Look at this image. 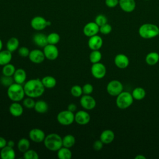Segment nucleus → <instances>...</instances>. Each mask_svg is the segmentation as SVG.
<instances>
[{"label":"nucleus","mask_w":159,"mask_h":159,"mask_svg":"<svg viewBox=\"0 0 159 159\" xmlns=\"http://www.w3.org/2000/svg\"><path fill=\"white\" fill-rule=\"evenodd\" d=\"M23 86L25 95L34 99L42 96L45 89L42 80L39 78L28 80L25 82Z\"/></svg>","instance_id":"1"},{"label":"nucleus","mask_w":159,"mask_h":159,"mask_svg":"<svg viewBox=\"0 0 159 159\" xmlns=\"http://www.w3.org/2000/svg\"><path fill=\"white\" fill-rule=\"evenodd\" d=\"M45 147L52 152H57L62 146V138L56 133H51L45 136L43 140Z\"/></svg>","instance_id":"2"},{"label":"nucleus","mask_w":159,"mask_h":159,"mask_svg":"<svg viewBox=\"0 0 159 159\" xmlns=\"http://www.w3.org/2000/svg\"><path fill=\"white\" fill-rule=\"evenodd\" d=\"M7 94L8 98L13 102L22 101L25 95L23 85L15 82L7 88Z\"/></svg>","instance_id":"3"},{"label":"nucleus","mask_w":159,"mask_h":159,"mask_svg":"<svg viewBox=\"0 0 159 159\" xmlns=\"http://www.w3.org/2000/svg\"><path fill=\"white\" fill-rule=\"evenodd\" d=\"M139 34L143 39H152L159 35V28L155 24L145 23L139 27Z\"/></svg>","instance_id":"4"},{"label":"nucleus","mask_w":159,"mask_h":159,"mask_svg":"<svg viewBox=\"0 0 159 159\" xmlns=\"http://www.w3.org/2000/svg\"><path fill=\"white\" fill-rule=\"evenodd\" d=\"M134 99L132 93L128 91H122L117 96L116 103L119 109H125L132 105Z\"/></svg>","instance_id":"5"},{"label":"nucleus","mask_w":159,"mask_h":159,"mask_svg":"<svg viewBox=\"0 0 159 159\" xmlns=\"http://www.w3.org/2000/svg\"><path fill=\"white\" fill-rule=\"evenodd\" d=\"M57 121L62 125H70L75 121V114L68 109L60 112L57 116Z\"/></svg>","instance_id":"6"},{"label":"nucleus","mask_w":159,"mask_h":159,"mask_svg":"<svg viewBox=\"0 0 159 159\" xmlns=\"http://www.w3.org/2000/svg\"><path fill=\"white\" fill-rule=\"evenodd\" d=\"M123 84L118 80H114L108 83L106 90L108 94L112 96H117L123 91Z\"/></svg>","instance_id":"7"},{"label":"nucleus","mask_w":159,"mask_h":159,"mask_svg":"<svg viewBox=\"0 0 159 159\" xmlns=\"http://www.w3.org/2000/svg\"><path fill=\"white\" fill-rule=\"evenodd\" d=\"M92 75L96 79L104 78L106 74V68L105 65L100 62L93 63L91 68Z\"/></svg>","instance_id":"8"},{"label":"nucleus","mask_w":159,"mask_h":159,"mask_svg":"<svg viewBox=\"0 0 159 159\" xmlns=\"http://www.w3.org/2000/svg\"><path fill=\"white\" fill-rule=\"evenodd\" d=\"M80 103L81 107L86 110H92L96 105L94 98L90 94H84L81 96Z\"/></svg>","instance_id":"9"},{"label":"nucleus","mask_w":159,"mask_h":159,"mask_svg":"<svg viewBox=\"0 0 159 159\" xmlns=\"http://www.w3.org/2000/svg\"><path fill=\"white\" fill-rule=\"evenodd\" d=\"M43 53L46 58L49 60H56L59 55V52L57 47L55 45L47 44L43 47Z\"/></svg>","instance_id":"10"},{"label":"nucleus","mask_w":159,"mask_h":159,"mask_svg":"<svg viewBox=\"0 0 159 159\" xmlns=\"http://www.w3.org/2000/svg\"><path fill=\"white\" fill-rule=\"evenodd\" d=\"M30 25L34 30L40 31L48 26V20L42 16H35L32 19Z\"/></svg>","instance_id":"11"},{"label":"nucleus","mask_w":159,"mask_h":159,"mask_svg":"<svg viewBox=\"0 0 159 159\" xmlns=\"http://www.w3.org/2000/svg\"><path fill=\"white\" fill-rule=\"evenodd\" d=\"M45 132L40 129L34 128L29 131V139L35 143H40L43 142L45 138Z\"/></svg>","instance_id":"12"},{"label":"nucleus","mask_w":159,"mask_h":159,"mask_svg":"<svg viewBox=\"0 0 159 159\" xmlns=\"http://www.w3.org/2000/svg\"><path fill=\"white\" fill-rule=\"evenodd\" d=\"M83 32L84 35L90 37L98 34L99 32V27L95 22H89L84 26Z\"/></svg>","instance_id":"13"},{"label":"nucleus","mask_w":159,"mask_h":159,"mask_svg":"<svg viewBox=\"0 0 159 159\" xmlns=\"http://www.w3.org/2000/svg\"><path fill=\"white\" fill-rule=\"evenodd\" d=\"M28 57L30 61L36 64L42 63L45 58L43 52L39 49H34L31 50Z\"/></svg>","instance_id":"14"},{"label":"nucleus","mask_w":159,"mask_h":159,"mask_svg":"<svg viewBox=\"0 0 159 159\" xmlns=\"http://www.w3.org/2000/svg\"><path fill=\"white\" fill-rule=\"evenodd\" d=\"M91 119L90 115L85 111H78L75 114V121L79 125H84L88 124Z\"/></svg>","instance_id":"15"},{"label":"nucleus","mask_w":159,"mask_h":159,"mask_svg":"<svg viewBox=\"0 0 159 159\" xmlns=\"http://www.w3.org/2000/svg\"><path fill=\"white\" fill-rule=\"evenodd\" d=\"M102 43V39L98 35L90 37L88 42V47L91 50H99L101 48Z\"/></svg>","instance_id":"16"},{"label":"nucleus","mask_w":159,"mask_h":159,"mask_svg":"<svg viewBox=\"0 0 159 159\" xmlns=\"http://www.w3.org/2000/svg\"><path fill=\"white\" fill-rule=\"evenodd\" d=\"M114 63L117 67L120 69L127 68L129 65V59L127 55L123 53L117 54L114 58Z\"/></svg>","instance_id":"17"},{"label":"nucleus","mask_w":159,"mask_h":159,"mask_svg":"<svg viewBox=\"0 0 159 159\" xmlns=\"http://www.w3.org/2000/svg\"><path fill=\"white\" fill-rule=\"evenodd\" d=\"M119 5L120 9L125 12H132L136 7L135 0H119Z\"/></svg>","instance_id":"18"},{"label":"nucleus","mask_w":159,"mask_h":159,"mask_svg":"<svg viewBox=\"0 0 159 159\" xmlns=\"http://www.w3.org/2000/svg\"><path fill=\"white\" fill-rule=\"evenodd\" d=\"M12 77L15 83L20 84H24L26 81L27 74L24 69L17 68L16 70Z\"/></svg>","instance_id":"19"},{"label":"nucleus","mask_w":159,"mask_h":159,"mask_svg":"<svg viewBox=\"0 0 159 159\" xmlns=\"http://www.w3.org/2000/svg\"><path fill=\"white\" fill-rule=\"evenodd\" d=\"M34 43L39 47L43 48L48 43L47 35L43 33H37L33 36Z\"/></svg>","instance_id":"20"},{"label":"nucleus","mask_w":159,"mask_h":159,"mask_svg":"<svg viewBox=\"0 0 159 159\" xmlns=\"http://www.w3.org/2000/svg\"><path fill=\"white\" fill-rule=\"evenodd\" d=\"M9 111L10 114L14 117H20L22 115L24 109L22 106L19 102H13L11 104Z\"/></svg>","instance_id":"21"},{"label":"nucleus","mask_w":159,"mask_h":159,"mask_svg":"<svg viewBox=\"0 0 159 159\" xmlns=\"http://www.w3.org/2000/svg\"><path fill=\"white\" fill-rule=\"evenodd\" d=\"M0 157L2 159H14L16 158V152L13 147L5 146L1 149Z\"/></svg>","instance_id":"22"},{"label":"nucleus","mask_w":159,"mask_h":159,"mask_svg":"<svg viewBox=\"0 0 159 159\" xmlns=\"http://www.w3.org/2000/svg\"><path fill=\"white\" fill-rule=\"evenodd\" d=\"M114 132L110 129L103 130L100 135V140L103 142L104 144L111 143L114 140Z\"/></svg>","instance_id":"23"},{"label":"nucleus","mask_w":159,"mask_h":159,"mask_svg":"<svg viewBox=\"0 0 159 159\" xmlns=\"http://www.w3.org/2000/svg\"><path fill=\"white\" fill-rule=\"evenodd\" d=\"M12 58V52L7 50H2L0 51V65L4 66L9 63Z\"/></svg>","instance_id":"24"},{"label":"nucleus","mask_w":159,"mask_h":159,"mask_svg":"<svg viewBox=\"0 0 159 159\" xmlns=\"http://www.w3.org/2000/svg\"><path fill=\"white\" fill-rule=\"evenodd\" d=\"M159 61V54L155 52L148 53L145 57V61L147 65L153 66L156 65Z\"/></svg>","instance_id":"25"},{"label":"nucleus","mask_w":159,"mask_h":159,"mask_svg":"<svg viewBox=\"0 0 159 159\" xmlns=\"http://www.w3.org/2000/svg\"><path fill=\"white\" fill-rule=\"evenodd\" d=\"M34 109L39 114H43L47 112L48 109V106L45 101L39 100L35 102Z\"/></svg>","instance_id":"26"},{"label":"nucleus","mask_w":159,"mask_h":159,"mask_svg":"<svg viewBox=\"0 0 159 159\" xmlns=\"http://www.w3.org/2000/svg\"><path fill=\"white\" fill-rule=\"evenodd\" d=\"M57 157L60 159H70L72 157V152L70 148L62 146L57 151Z\"/></svg>","instance_id":"27"},{"label":"nucleus","mask_w":159,"mask_h":159,"mask_svg":"<svg viewBox=\"0 0 159 159\" xmlns=\"http://www.w3.org/2000/svg\"><path fill=\"white\" fill-rule=\"evenodd\" d=\"M42 82L45 88H53L57 84L56 79L52 76H45L41 79Z\"/></svg>","instance_id":"28"},{"label":"nucleus","mask_w":159,"mask_h":159,"mask_svg":"<svg viewBox=\"0 0 159 159\" xmlns=\"http://www.w3.org/2000/svg\"><path fill=\"white\" fill-rule=\"evenodd\" d=\"M19 46V41L16 37H11L10 38L6 43V48L8 50L11 52H14L17 50Z\"/></svg>","instance_id":"29"},{"label":"nucleus","mask_w":159,"mask_h":159,"mask_svg":"<svg viewBox=\"0 0 159 159\" xmlns=\"http://www.w3.org/2000/svg\"><path fill=\"white\" fill-rule=\"evenodd\" d=\"M76 139L75 137L71 135V134H67L65 135L62 138V143L63 146L67 147V148H71L75 144Z\"/></svg>","instance_id":"30"},{"label":"nucleus","mask_w":159,"mask_h":159,"mask_svg":"<svg viewBox=\"0 0 159 159\" xmlns=\"http://www.w3.org/2000/svg\"><path fill=\"white\" fill-rule=\"evenodd\" d=\"M132 95L134 99L140 101V100L143 99L145 97L146 92H145V90L143 88L137 87V88H135L132 91Z\"/></svg>","instance_id":"31"},{"label":"nucleus","mask_w":159,"mask_h":159,"mask_svg":"<svg viewBox=\"0 0 159 159\" xmlns=\"http://www.w3.org/2000/svg\"><path fill=\"white\" fill-rule=\"evenodd\" d=\"M30 148V142L26 138L20 139L17 143V148L19 152L24 153Z\"/></svg>","instance_id":"32"},{"label":"nucleus","mask_w":159,"mask_h":159,"mask_svg":"<svg viewBox=\"0 0 159 159\" xmlns=\"http://www.w3.org/2000/svg\"><path fill=\"white\" fill-rule=\"evenodd\" d=\"M16 68L14 66V65L11 63H7L4 66H2V73L3 75L5 76H12L14 74V72L16 71Z\"/></svg>","instance_id":"33"},{"label":"nucleus","mask_w":159,"mask_h":159,"mask_svg":"<svg viewBox=\"0 0 159 159\" xmlns=\"http://www.w3.org/2000/svg\"><path fill=\"white\" fill-rule=\"evenodd\" d=\"M89 58L90 62L92 63L93 64L98 63V62H100L102 58V54L99 50H92V52L89 54Z\"/></svg>","instance_id":"34"},{"label":"nucleus","mask_w":159,"mask_h":159,"mask_svg":"<svg viewBox=\"0 0 159 159\" xmlns=\"http://www.w3.org/2000/svg\"><path fill=\"white\" fill-rule=\"evenodd\" d=\"M60 40V37L58 34L56 32H52L47 35V41L48 44L56 45Z\"/></svg>","instance_id":"35"},{"label":"nucleus","mask_w":159,"mask_h":159,"mask_svg":"<svg viewBox=\"0 0 159 159\" xmlns=\"http://www.w3.org/2000/svg\"><path fill=\"white\" fill-rule=\"evenodd\" d=\"M0 83L2 86L8 88L14 83V80L12 76L2 75L0 78Z\"/></svg>","instance_id":"36"},{"label":"nucleus","mask_w":159,"mask_h":159,"mask_svg":"<svg viewBox=\"0 0 159 159\" xmlns=\"http://www.w3.org/2000/svg\"><path fill=\"white\" fill-rule=\"evenodd\" d=\"M25 159H39V156L37 152L32 149H29L24 153L23 155Z\"/></svg>","instance_id":"37"},{"label":"nucleus","mask_w":159,"mask_h":159,"mask_svg":"<svg viewBox=\"0 0 159 159\" xmlns=\"http://www.w3.org/2000/svg\"><path fill=\"white\" fill-rule=\"evenodd\" d=\"M70 93L71 94L76 98L81 97L83 94V89L82 87H81L80 85H74L71 87L70 89Z\"/></svg>","instance_id":"38"},{"label":"nucleus","mask_w":159,"mask_h":159,"mask_svg":"<svg viewBox=\"0 0 159 159\" xmlns=\"http://www.w3.org/2000/svg\"><path fill=\"white\" fill-rule=\"evenodd\" d=\"M35 104V101L34 100V98H32L27 96V98L23 99L22 104L25 107H26L27 109L34 108Z\"/></svg>","instance_id":"39"},{"label":"nucleus","mask_w":159,"mask_h":159,"mask_svg":"<svg viewBox=\"0 0 159 159\" xmlns=\"http://www.w3.org/2000/svg\"><path fill=\"white\" fill-rule=\"evenodd\" d=\"M94 22L99 25V27H100L107 23V19L104 14H99L96 17Z\"/></svg>","instance_id":"40"},{"label":"nucleus","mask_w":159,"mask_h":159,"mask_svg":"<svg viewBox=\"0 0 159 159\" xmlns=\"http://www.w3.org/2000/svg\"><path fill=\"white\" fill-rule=\"evenodd\" d=\"M112 31V27L110 24L106 23L99 27V32L104 35H107Z\"/></svg>","instance_id":"41"},{"label":"nucleus","mask_w":159,"mask_h":159,"mask_svg":"<svg viewBox=\"0 0 159 159\" xmlns=\"http://www.w3.org/2000/svg\"><path fill=\"white\" fill-rule=\"evenodd\" d=\"M83 94H91L93 91V86L90 83H86L82 87Z\"/></svg>","instance_id":"42"},{"label":"nucleus","mask_w":159,"mask_h":159,"mask_svg":"<svg viewBox=\"0 0 159 159\" xmlns=\"http://www.w3.org/2000/svg\"><path fill=\"white\" fill-rule=\"evenodd\" d=\"M29 49L26 47H21L18 49V54L22 57H27L30 53Z\"/></svg>","instance_id":"43"},{"label":"nucleus","mask_w":159,"mask_h":159,"mask_svg":"<svg viewBox=\"0 0 159 159\" xmlns=\"http://www.w3.org/2000/svg\"><path fill=\"white\" fill-rule=\"evenodd\" d=\"M103 142L99 139V140H96L94 143H93V149L96 151H99L101 150L102 147H103Z\"/></svg>","instance_id":"44"},{"label":"nucleus","mask_w":159,"mask_h":159,"mask_svg":"<svg viewBox=\"0 0 159 159\" xmlns=\"http://www.w3.org/2000/svg\"><path fill=\"white\" fill-rule=\"evenodd\" d=\"M106 5L109 8H114L119 4V0H105Z\"/></svg>","instance_id":"45"},{"label":"nucleus","mask_w":159,"mask_h":159,"mask_svg":"<svg viewBox=\"0 0 159 159\" xmlns=\"http://www.w3.org/2000/svg\"><path fill=\"white\" fill-rule=\"evenodd\" d=\"M7 141L6 140L5 138L0 136V149L7 145Z\"/></svg>","instance_id":"46"},{"label":"nucleus","mask_w":159,"mask_h":159,"mask_svg":"<svg viewBox=\"0 0 159 159\" xmlns=\"http://www.w3.org/2000/svg\"><path fill=\"white\" fill-rule=\"evenodd\" d=\"M76 108H77V106L74 103H70L68 107H67V109L70 111H71V112H75L76 110Z\"/></svg>","instance_id":"47"},{"label":"nucleus","mask_w":159,"mask_h":159,"mask_svg":"<svg viewBox=\"0 0 159 159\" xmlns=\"http://www.w3.org/2000/svg\"><path fill=\"white\" fill-rule=\"evenodd\" d=\"M14 145H15V143H14V142L13 140H8V141L7 142V145L9 146V147H14Z\"/></svg>","instance_id":"48"},{"label":"nucleus","mask_w":159,"mask_h":159,"mask_svg":"<svg viewBox=\"0 0 159 159\" xmlns=\"http://www.w3.org/2000/svg\"><path fill=\"white\" fill-rule=\"evenodd\" d=\"M135 159H145L146 157H145L144 155H142V154H140V155H137V156L135 157Z\"/></svg>","instance_id":"49"},{"label":"nucleus","mask_w":159,"mask_h":159,"mask_svg":"<svg viewBox=\"0 0 159 159\" xmlns=\"http://www.w3.org/2000/svg\"><path fill=\"white\" fill-rule=\"evenodd\" d=\"M2 46H3V44H2V42L1 40V39H0V51L2 50Z\"/></svg>","instance_id":"50"},{"label":"nucleus","mask_w":159,"mask_h":159,"mask_svg":"<svg viewBox=\"0 0 159 159\" xmlns=\"http://www.w3.org/2000/svg\"><path fill=\"white\" fill-rule=\"evenodd\" d=\"M145 1H148V0H145Z\"/></svg>","instance_id":"51"}]
</instances>
